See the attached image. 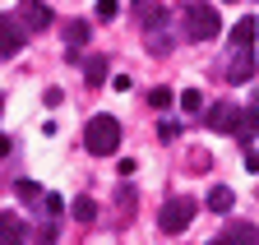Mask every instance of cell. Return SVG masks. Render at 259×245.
Instances as JSON below:
<instances>
[{"label": "cell", "mask_w": 259, "mask_h": 245, "mask_svg": "<svg viewBox=\"0 0 259 245\" xmlns=\"http://www.w3.org/2000/svg\"><path fill=\"white\" fill-rule=\"evenodd\" d=\"M181 23H185V37L190 42H213L222 33V14L208 0H185L181 5Z\"/></svg>", "instance_id": "1"}, {"label": "cell", "mask_w": 259, "mask_h": 245, "mask_svg": "<svg viewBox=\"0 0 259 245\" xmlns=\"http://www.w3.org/2000/svg\"><path fill=\"white\" fill-rule=\"evenodd\" d=\"M83 148L93 153V158H111V153L120 148V120L116 116H93L88 125H83Z\"/></svg>", "instance_id": "2"}, {"label": "cell", "mask_w": 259, "mask_h": 245, "mask_svg": "<svg viewBox=\"0 0 259 245\" xmlns=\"http://www.w3.org/2000/svg\"><path fill=\"white\" fill-rule=\"evenodd\" d=\"M190 222H194V199H190V194H171L167 204H162V213H157L162 236H181Z\"/></svg>", "instance_id": "3"}, {"label": "cell", "mask_w": 259, "mask_h": 245, "mask_svg": "<svg viewBox=\"0 0 259 245\" xmlns=\"http://www.w3.org/2000/svg\"><path fill=\"white\" fill-rule=\"evenodd\" d=\"M144 46H148V56H167L176 46V28H171V14L167 10L144 23Z\"/></svg>", "instance_id": "4"}, {"label": "cell", "mask_w": 259, "mask_h": 245, "mask_svg": "<svg viewBox=\"0 0 259 245\" xmlns=\"http://www.w3.org/2000/svg\"><path fill=\"white\" fill-rule=\"evenodd\" d=\"M23 46H28V33H23L19 14H0V60H14Z\"/></svg>", "instance_id": "5"}, {"label": "cell", "mask_w": 259, "mask_h": 245, "mask_svg": "<svg viewBox=\"0 0 259 245\" xmlns=\"http://www.w3.org/2000/svg\"><path fill=\"white\" fill-rule=\"evenodd\" d=\"M204 125H208L213 134H236V130H241V107H232V102H213V107L204 111Z\"/></svg>", "instance_id": "6"}, {"label": "cell", "mask_w": 259, "mask_h": 245, "mask_svg": "<svg viewBox=\"0 0 259 245\" xmlns=\"http://www.w3.org/2000/svg\"><path fill=\"white\" fill-rule=\"evenodd\" d=\"M19 23H23L28 37L32 33H47V28H51V10L42 5V0H23V5H19Z\"/></svg>", "instance_id": "7"}, {"label": "cell", "mask_w": 259, "mask_h": 245, "mask_svg": "<svg viewBox=\"0 0 259 245\" xmlns=\"http://www.w3.org/2000/svg\"><path fill=\"white\" fill-rule=\"evenodd\" d=\"M0 245H28V222L19 218L14 208L0 213Z\"/></svg>", "instance_id": "8"}, {"label": "cell", "mask_w": 259, "mask_h": 245, "mask_svg": "<svg viewBox=\"0 0 259 245\" xmlns=\"http://www.w3.org/2000/svg\"><path fill=\"white\" fill-rule=\"evenodd\" d=\"M218 240L222 245H259V227L254 222H227Z\"/></svg>", "instance_id": "9"}, {"label": "cell", "mask_w": 259, "mask_h": 245, "mask_svg": "<svg viewBox=\"0 0 259 245\" xmlns=\"http://www.w3.org/2000/svg\"><path fill=\"white\" fill-rule=\"evenodd\" d=\"M60 37H65L70 51H79V46L93 42V28H88V19H70V23H60Z\"/></svg>", "instance_id": "10"}, {"label": "cell", "mask_w": 259, "mask_h": 245, "mask_svg": "<svg viewBox=\"0 0 259 245\" xmlns=\"http://www.w3.org/2000/svg\"><path fill=\"white\" fill-rule=\"evenodd\" d=\"M227 79L232 83H250L254 79V51H236L232 65H227Z\"/></svg>", "instance_id": "11"}, {"label": "cell", "mask_w": 259, "mask_h": 245, "mask_svg": "<svg viewBox=\"0 0 259 245\" xmlns=\"http://www.w3.org/2000/svg\"><path fill=\"white\" fill-rule=\"evenodd\" d=\"M254 33H259L254 19H236V28H232V51H254Z\"/></svg>", "instance_id": "12"}, {"label": "cell", "mask_w": 259, "mask_h": 245, "mask_svg": "<svg viewBox=\"0 0 259 245\" xmlns=\"http://www.w3.org/2000/svg\"><path fill=\"white\" fill-rule=\"evenodd\" d=\"M254 134H259V102H250V107L241 111V130H236V139H241V143H250Z\"/></svg>", "instance_id": "13"}, {"label": "cell", "mask_w": 259, "mask_h": 245, "mask_svg": "<svg viewBox=\"0 0 259 245\" xmlns=\"http://www.w3.org/2000/svg\"><path fill=\"white\" fill-rule=\"evenodd\" d=\"M83 79H88V88H102L107 83V56H88L83 60Z\"/></svg>", "instance_id": "14"}, {"label": "cell", "mask_w": 259, "mask_h": 245, "mask_svg": "<svg viewBox=\"0 0 259 245\" xmlns=\"http://www.w3.org/2000/svg\"><path fill=\"white\" fill-rule=\"evenodd\" d=\"M153 14H162V0H130V19H135L139 28H144Z\"/></svg>", "instance_id": "15"}, {"label": "cell", "mask_w": 259, "mask_h": 245, "mask_svg": "<svg viewBox=\"0 0 259 245\" xmlns=\"http://www.w3.org/2000/svg\"><path fill=\"white\" fill-rule=\"evenodd\" d=\"M14 194H19L28 208H42V199H47V190L37 185V180H19V185H14Z\"/></svg>", "instance_id": "16"}, {"label": "cell", "mask_w": 259, "mask_h": 245, "mask_svg": "<svg viewBox=\"0 0 259 245\" xmlns=\"http://www.w3.org/2000/svg\"><path fill=\"white\" fill-rule=\"evenodd\" d=\"M232 204H236V194L227 190V185H213V190H208V208H213V213H232Z\"/></svg>", "instance_id": "17"}, {"label": "cell", "mask_w": 259, "mask_h": 245, "mask_svg": "<svg viewBox=\"0 0 259 245\" xmlns=\"http://www.w3.org/2000/svg\"><path fill=\"white\" fill-rule=\"evenodd\" d=\"M70 213H74V222H83V227H88V222H93V218H97V204H93V199H88V194H79V199H74V208H70Z\"/></svg>", "instance_id": "18"}, {"label": "cell", "mask_w": 259, "mask_h": 245, "mask_svg": "<svg viewBox=\"0 0 259 245\" xmlns=\"http://www.w3.org/2000/svg\"><path fill=\"white\" fill-rule=\"evenodd\" d=\"M116 204H120V213H125V222L135 218V204H139V194L130 190V185H120V194H116Z\"/></svg>", "instance_id": "19"}, {"label": "cell", "mask_w": 259, "mask_h": 245, "mask_svg": "<svg viewBox=\"0 0 259 245\" xmlns=\"http://www.w3.org/2000/svg\"><path fill=\"white\" fill-rule=\"evenodd\" d=\"M148 102H153L157 111H167V107L176 102V93H171V88H153V93H148Z\"/></svg>", "instance_id": "20"}, {"label": "cell", "mask_w": 259, "mask_h": 245, "mask_svg": "<svg viewBox=\"0 0 259 245\" xmlns=\"http://www.w3.org/2000/svg\"><path fill=\"white\" fill-rule=\"evenodd\" d=\"M181 107H185L190 116H199V107H204V97H199V88H185V93H181Z\"/></svg>", "instance_id": "21"}, {"label": "cell", "mask_w": 259, "mask_h": 245, "mask_svg": "<svg viewBox=\"0 0 259 245\" xmlns=\"http://www.w3.org/2000/svg\"><path fill=\"white\" fill-rule=\"evenodd\" d=\"M157 139H162V143L181 139V125H176V120H157Z\"/></svg>", "instance_id": "22"}, {"label": "cell", "mask_w": 259, "mask_h": 245, "mask_svg": "<svg viewBox=\"0 0 259 245\" xmlns=\"http://www.w3.org/2000/svg\"><path fill=\"white\" fill-rule=\"evenodd\" d=\"M60 208H65V204H60V194H51V190H47V199H42V213L56 222V213H60Z\"/></svg>", "instance_id": "23"}, {"label": "cell", "mask_w": 259, "mask_h": 245, "mask_svg": "<svg viewBox=\"0 0 259 245\" xmlns=\"http://www.w3.org/2000/svg\"><path fill=\"white\" fill-rule=\"evenodd\" d=\"M56 236H60V231H56V222H47V227L37 231V240H32V245H56Z\"/></svg>", "instance_id": "24"}, {"label": "cell", "mask_w": 259, "mask_h": 245, "mask_svg": "<svg viewBox=\"0 0 259 245\" xmlns=\"http://www.w3.org/2000/svg\"><path fill=\"white\" fill-rule=\"evenodd\" d=\"M116 14H120L116 0H97V19H116Z\"/></svg>", "instance_id": "25"}, {"label": "cell", "mask_w": 259, "mask_h": 245, "mask_svg": "<svg viewBox=\"0 0 259 245\" xmlns=\"http://www.w3.org/2000/svg\"><path fill=\"white\" fill-rule=\"evenodd\" d=\"M190 167H194V171H208V167H213V158H208V153H194Z\"/></svg>", "instance_id": "26"}, {"label": "cell", "mask_w": 259, "mask_h": 245, "mask_svg": "<svg viewBox=\"0 0 259 245\" xmlns=\"http://www.w3.org/2000/svg\"><path fill=\"white\" fill-rule=\"evenodd\" d=\"M245 167H250V171L259 176V153H250V158H245Z\"/></svg>", "instance_id": "27"}, {"label": "cell", "mask_w": 259, "mask_h": 245, "mask_svg": "<svg viewBox=\"0 0 259 245\" xmlns=\"http://www.w3.org/2000/svg\"><path fill=\"white\" fill-rule=\"evenodd\" d=\"M10 148H14V143H10L5 134H0V158H10Z\"/></svg>", "instance_id": "28"}, {"label": "cell", "mask_w": 259, "mask_h": 245, "mask_svg": "<svg viewBox=\"0 0 259 245\" xmlns=\"http://www.w3.org/2000/svg\"><path fill=\"white\" fill-rule=\"evenodd\" d=\"M0 111H5V97H0Z\"/></svg>", "instance_id": "29"}, {"label": "cell", "mask_w": 259, "mask_h": 245, "mask_svg": "<svg viewBox=\"0 0 259 245\" xmlns=\"http://www.w3.org/2000/svg\"><path fill=\"white\" fill-rule=\"evenodd\" d=\"M208 245H222V240H208Z\"/></svg>", "instance_id": "30"}]
</instances>
